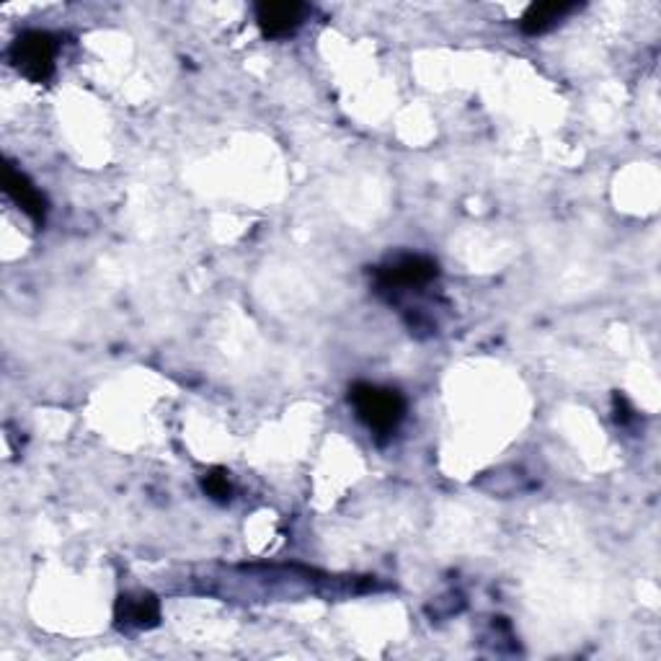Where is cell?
Masks as SVG:
<instances>
[{
	"label": "cell",
	"instance_id": "cell-1",
	"mask_svg": "<svg viewBox=\"0 0 661 661\" xmlns=\"http://www.w3.org/2000/svg\"><path fill=\"white\" fill-rule=\"evenodd\" d=\"M349 400L354 406L357 417L362 419V424H368L370 432H375L377 437H390L406 417L404 396L393 388H383V385H351Z\"/></svg>",
	"mask_w": 661,
	"mask_h": 661
},
{
	"label": "cell",
	"instance_id": "cell-2",
	"mask_svg": "<svg viewBox=\"0 0 661 661\" xmlns=\"http://www.w3.org/2000/svg\"><path fill=\"white\" fill-rule=\"evenodd\" d=\"M58 41L47 32H24L13 41L9 58L11 65L32 83H47L55 73Z\"/></svg>",
	"mask_w": 661,
	"mask_h": 661
},
{
	"label": "cell",
	"instance_id": "cell-3",
	"mask_svg": "<svg viewBox=\"0 0 661 661\" xmlns=\"http://www.w3.org/2000/svg\"><path fill=\"white\" fill-rule=\"evenodd\" d=\"M437 262L426 256H400L377 272L380 290H413L424 287L437 277Z\"/></svg>",
	"mask_w": 661,
	"mask_h": 661
},
{
	"label": "cell",
	"instance_id": "cell-4",
	"mask_svg": "<svg viewBox=\"0 0 661 661\" xmlns=\"http://www.w3.org/2000/svg\"><path fill=\"white\" fill-rule=\"evenodd\" d=\"M3 189H5V194H9L11 200L16 202L19 209H24V215L29 217V220L37 225V228L45 225L47 200H45V194H41L39 189L32 184L29 176L21 173L19 168H13L9 164L3 168Z\"/></svg>",
	"mask_w": 661,
	"mask_h": 661
},
{
	"label": "cell",
	"instance_id": "cell-5",
	"mask_svg": "<svg viewBox=\"0 0 661 661\" xmlns=\"http://www.w3.org/2000/svg\"><path fill=\"white\" fill-rule=\"evenodd\" d=\"M305 16V5L295 3V0H285V3H259L256 5V24L264 37L283 39L302 24Z\"/></svg>",
	"mask_w": 661,
	"mask_h": 661
},
{
	"label": "cell",
	"instance_id": "cell-6",
	"mask_svg": "<svg viewBox=\"0 0 661 661\" xmlns=\"http://www.w3.org/2000/svg\"><path fill=\"white\" fill-rule=\"evenodd\" d=\"M576 9V3H564V0H551V3H532L530 9L525 11L522 21H519V29L530 37H538V34L551 32L555 24H561L568 13Z\"/></svg>",
	"mask_w": 661,
	"mask_h": 661
},
{
	"label": "cell",
	"instance_id": "cell-7",
	"mask_svg": "<svg viewBox=\"0 0 661 661\" xmlns=\"http://www.w3.org/2000/svg\"><path fill=\"white\" fill-rule=\"evenodd\" d=\"M117 617L127 625H135V628H156L160 623V604L153 594L119 597Z\"/></svg>",
	"mask_w": 661,
	"mask_h": 661
},
{
	"label": "cell",
	"instance_id": "cell-8",
	"mask_svg": "<svg viewBox=\"0 0 661 661\" xmlns=\"http://www.w3.org/2000/svg\"><path fill=\"white\" fill-rule=\"evenodd\" d=\"M230 473L225 468H213L202 476V491L217 504H228L233 496V483H230Z\"/></svg>",
	"mask_w": 661,
	"mask_h": 661
}]
</instances>
